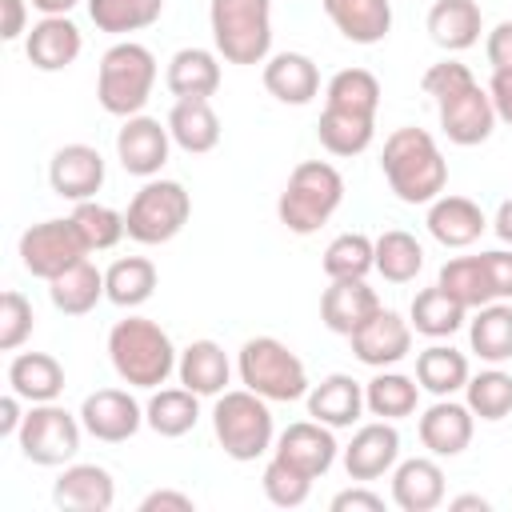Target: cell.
Returning <instances> with one entry per match:
<instances>
[{
	"label": "cell",
	"instance_id": "1",
	"mask_svg": "<svg viewBox=\"0 0 512 512\" xmlns=\"http://www.w3.org/2000/svg\"><path fill=\"white\" fill-rule=\"evenodd\" d=\"M380 172L400 204H432L448 184V160L428 128H396L384 140Z\"/></svg>",
	"mask_w": 512,
	"mask_h": 512
},
{
	"label": "cell",
	"instance_id": "36",
	"mask_svg": "<svg viewBox=\"0 0 512 512\" xmlns=\"http://www.w3.org/2000/svg\"><path fill=\"white\" fill-rule=\"evenodd\" d=\"M464 320H468V308H464L460 300H452L440 284L420 288V292L412 296V304H408V324H412V332H420V336H428V340H444V336L460 332Z\"/></svg>",
	"mask_w": 512,
	"mask_h": 512
},
{
	"label": "cell",
	"instance_id": "20",
	"mask_svg": "<svg viewBox=\"0 0 512 512\" xmlns=\"http://www.w3.org/2000/svg\"><path fill=\"white\" fill-rule=\"evenodd\" d=\"M52 504L68 512H108L116 504V480L104 464H64L52 484Z\"/></svg>",
	"mask_w": 512,
	"mask_h": 512
},
{
	"label": "cell",
	"instance_id": "23",
	"mask_svg": "<svg viewBox=\"0 0 512 512\" xmlns=\"http://www.w3.org/2000/svg\"><path fill=\"white\" fill-rule=\"evenodd\" d=\"M380 308L384 304H380L376 288H368V280H328V288L320 296V320L336 336H352Z\"/></svg>",
	"mask_w": 512,
	"mask_h": 512
},
{
	"label": "cell",
	"instance_id": "43",
	"mask_svg": "<svg viewBox=\"0 0 512 512\" xmlns=\"http://www.w3.org/2000/svg\"><path fill=\"white\" fill-rule=\"evenodd\" d=\"M88 16L100 32L108 36H128V32H144L160 20L164 0H84Z\"/></svg>",
	"mask_w": 512,
	"mask_h": 512
},
{
	"label": "cell",
	"instance_id": "22",
	"mask_svg": "<svg viewBox=\"0 0 512 512\" xmlns=\"http://www.w3.org/2000/svg\"><path fill=\"white\" fill-rule=\"evenodd\" d=\"M392 504L400 512H432V508L444 504V468L432 452L412 456V460H396V468H392Z\"/></svg>",
	"mask_w": 512,
	"mask_h": 512
},
{
	"label": "cell",
	"instance_id": "42",
	"mask_svg": "<svg viewBox=\"0 0 512 512\" xmlns=\"http://www.w3.org/2000/svg\"><path fill=\"white\" fill-rule=\"evenodd\" d=\"M320 268L328 280H364L368 272H376V240L368 232H340L324 248Z\"/></svg>",
	"mask_w": 512,
	"mask_h": 512
},
{
	"label": "cell",
	"instance_id": "14",
	"mask_svg": "<svg viewBox=\"0 0 512 512\" xmlns=\"http://www.w3.org/2000/svg\"><path fill=\"white\" fill-rule=\"evenodd\" d=\"M344 472L348 480H360V484H372L380 476H388L400 460V432L392 420H372V424H360L352 432V440L344 444Z\"/></svg>",
	"mask_w": 512,
	"mask_h": 512
},
{
	"label": "cell",
	"instance_id": "27",
	"mask_svg": "<svg viewBox=\"0 0 512 512\" xmlns=\"http://www.w3.org/2000/svg\"><path fill=\"white\" fill-rule=\"evenodd\" d=\"M304 400H308L312 420H320L328 428H352L364 412V384L344 376V372H332L320 384H312Z\"/></svg>",
	"mask_w": 512,
	"mask_h": 512
},
{
	"label": "cell",
	"instance_id": "55",
	"mask_svg": "<svg viewBox=\"0 0 512 512\" xmlns=\"http://www.w3.org/2000/svg\"><path fill=\"white\" fill-rule=\"evenodd\" d=\"M488 96H492L496 120L512 124V72H492V80H488Z\"/></svg>",
	"mask_w": 512,
	"mask_h": 512
},
{
	"label": "cell",
	"instance_id": "41",
	"mask_svg": "<svg viewBox=\"0 0 512 512\" xmlns=\"http://www.w3.org/2000/svg\"><path fill=\"white\" fill-rule=\"evenodd\" d=\"M324 108H340V112H356V116H372L380 108V80L368 68H340L332 72V80L324 84Z\"/></svg>",
	"mask_w": 512,
	"mask_h": 512
},
{
	"label": "cell",
	"instance_id": "51",
	"mask_svg": "<svg viewBox=\"0 0 512 512\" xmlns=\"http://www.w3.org/2000/svg\"><path fill=\"white\" fill-rule=\"evenodd\" d=\"M484 56H488L492 72H512V20H500L484 36Z\"/></svg>",
	"mask_w": 512,
	"mask_h": 512
},
{
	"label": "cell",
	"instance_id": "35",
	"mask_svg": "<svg viewBox=\"0 0 512 512\" xmlns=\"http://www.w3.org/2000/svg\"><path fill=\"white\" fill-rule=\"evenodd\" d=\"M436 284L452 300H460L468 312H476V308H484V304L496 300V288H492V272H488L484 252L480 256H452V260H444Z\"/></svg>",
	"mask_w": 512,
	"mask_h": 512
},
{
	"label": "cell",
	"instance_id": "9",
	"mask_svg": "<svg viewBox=\"0 0 512 512\" xmlns=\"http://www.w3.org/2000/svg\"><path fill=\"white\" fill-rule=\"evenodd\" d=\"M80 436H84L80 412H68L64 404L48 400V404H28L16 444H20L24 460H32L40 468H64L80 452Z\"/></svg>",
	"mask_w": 512,
	"mask_h": 512
},
{
	"label": "cell",
	"instance_id": "5",
	"mask_svg": "<svg viewBox=\"0 0 512 512\" xmlns=\"http://www.w3.org/2000/svg\"><path fill=\"white\" fill-rule=\"evenodd\" d=\"M156 88V56L152 48L136 44V40H116L96 68V100L108 116H136L144 112L148 96Z\"/></svg>",
	"mask_w": 512,
	"mask_h": 512
},
{
	"label": "cell",
	"instance_id": "47",
	"mask_svg": "<svg viewBox=\"0 0 512 512\" xmlns=\"http://www.w3.org/2000/svg\"><path fill=\"white\" fill-rule=\"evenodd\" d=\"M260 488H264V496L276 508H300L308 500V492H312V476H304L292 464H284V460L272 456L264 464V472H260Z\"/></svg>",
	"mask_w": 512,
	"mask_h": 512
},
{
	"label": "cell",
	"instance_id": "30",
	"mask_svg": "<svg viewBox=\"0 0 512 512\" xmlns=\"http://www.w3.org/2000/svg\"><path fill=\"white\" fill-rule=\"evenodd\" d=\"M484 16L476 0H436L428 8V36L444 52H464L480 40Z\"/></svg>",
	"mask_w": 512,
	"mask_h": 512
},
{
	"label": "cell",
	"instance_id": "40",
	"mask_svg": "<svg viewBox=\"0 0 512 512\" xmlns=\"http://www.w3.org/2000/svg\"><path fill=\"white\" fill-rule=\"evenodd\" d=\"M156 264L148 260V256H120V260H112L108 264V272H104V296L116 304V308H140V304H148L152 300V292H156Z\"/></svg>",
	"mask_w": 512,
	"mask_h": 512
},
{
	"label": "cell",
	"instance_id": "29",
	"mask_svg": "<svg viewBox=\"0 0 512 512\" xmlns=\"http://www.w3.org/2000/svg\"><path fill=\"white\" fill-rule=\"evenodd\" d=\"M8 388L28 404H48L64 392V364L52 352H16L8 364Z\"/></svg>",
	"mask_w": 512,
	"mask_h": 512
},
{
	"label": "cell",
	"instance_id": "46",
	"mask_svg": "<svg viewBox=\"0 0 512 512\" xmlns=\"http://www.w3.org/2000/svg\"><path fill=\"white\" fill-rule=\"evenodd\" d=\"M72 224H76V232H80L88 252H108L128 236L124 212H116V208H108L100 200H80L72 208Z\"/></svg>",
	"mask_w": 512,
	"mask_h": 512
},
{
	"label": "cell",
	"instance_id": "37",
	"mask_svg": "<svg viewBox=\"0 0 512 512\" xmlns=\"http://www.w3.org/2000/svg\"><path fill=\"white\" fill-rule=\"evenodd\" d=\"M472 368H468V356L452 344H428L424 352H416V384L432 396H456L464 392Z\"/></svg>",
	"mask_w": 512,
	"mask_h": 512
},
{
	"label": "cell",
	"instance_id": "10",
	"mask_svg": "<svg viewBox=\"0 0 512 512\" xmlns=\"http://www.w3.org/2000/svg\"><path fill=\"white\" fill-rule=\"evenodd\" d=\"M20 264L28 276L36 280H56L60 272H68L72 264H80L88 256L72 216H56V220H40V224H28L20 232Z\"/></svg>",
	"mask_w": 512,
	"mask_h": 512
},
{
	"label": "cell",
	"instance_id": "32",
	"mask_svg": "<svg viewBox=\"0 0 512 512\" xmlns=\"http://www.w3.org/2000/svg\"><path fill=\"white\" fill-rule=\"evenodd\" d=\"M48 300L64 316H88L100 300H108L104 296V272L84 256L80 264H72L56 280H48Z\"/></svg>",
	"mask_w": 512,
	"mask_h": 512
},
{
	"label": "cell",
	"instance_id": "7",
	"mask_svg": "<svg viewBox=\"0 0 512 512\" xmlns=\"http://www.w3.org/2000/svg\"><path fill=\"white\" fill-rule=\"evenodd\" d=\"M212 48L228 64H264L272 56V0H212Z\"/></svg>",
	"mask_w": 512,
	"mask_h": 512
},
{
	"label": "cell",
	"instance_id": "24",
	"mask_svg": "<svg viewBox=\"0 0 512 512\" xmlns=\"http://www.w3.org/2000/svg\"><path fill=\"white\" fill-rule=\"evenodd\" d=\"M260 76H264L268 96H276L280 104L304 108V104H312L320 96V68L304 52H276V56H268Z\"/></svg>",
	"mask_w": 512,
	"mask_h": 512
},
{
	"label": "cell",
	"instance_id": "3",
	"mask_svg": "<svg viewBox=\"0 0 512 512\" xmlns=\"http://www.w3.org/2000/svg\"><path fill=\"white\" fill-rule=\"evenodd\" d=\"M344 204V176L336 172V164L328 160H300L276 200V216L288 232L296 236H312L320 232L336 208Z\"/></svg>",
	"mask_w": 512,
	"mask_h": 512
},
{
	"label": "cell",
	"instance_id": "19",
	"mask_svg": "<svg viewBox=\"0 0 512 512\" xmlns=\"http://www.w3.org/2000/svg\"><path fill=\"white\" fill-rule=\"evenodd\" d=\"M84 52V36L68 16H40L24 36V56L40 72H64Z\"/></svg>",
	"mask_w": 512,
	"mask_h": 512
},
{
	"label": "cell",
	"instance_id": "58",
	"mask_svg": "<svg viewBox=\"0 0 512 512\" xmlns=\"http://www.w3.org/2000/svg\"><path fill=\"white\" fill-rule=\"evenodd\" d=\"M28 4H32L40 16H68L80 0H28Z\"/></svg>",
	"mask_w": 512,
	"mask_h": 512
},
{
	"label": "cell",
	"instance_id": "33",
	"mask_svg": "<svg viewBox=\"0 0 512 512\" xmlns=\"http://www.w3.org/2000/svg\"><path fill=\"white\" fill-rule=\"evenodd\" d=\"M420 384L416 376H404V372H392V368H376V376L364 384V408L376 416V420H404V416H416L420 408Z\"/></svg>",
	"mask_w": 512,
	"mask_h": 512
},
{
	"label": "cell",
	"instance_id": "4",
	"mask_svg": "<svg viewBox=\"0 0 512 512\" xmlns=\"http://www.w3.org/2000/svg\"><path fill=\"white\" fill-rule=\"evenodd\" d=\"M212 432H216V444L224 448V456H232L240 464L260 460L276 444L272 408L252 388H224L216 396V404H212Z\"/></svg>",
	"mask_w": 512,
	"mask_h": 512
},
{
	"label": "cell",
	"instance_id": "57",
	"mask_svg": "<svg viewBox=\"0 0 512 512\" xmlns=\"http://www.w3.org/2000/svg\"><path fill=\"white\" fill-rule=\"evenodd\" d=\"M492 232H496L504 244H512V200H500V208H496V216H492Z\"/></svg>",
	"mask_w": 512,
	"mask_h": 512
},
{
	"label": "cell",
	"instance_id": "26",
	"mask_svg": "<svg viewBox=\"0 0 512 512\" xmlns=\"http://www.w3.org/2000/svg\"><path fill=\"white\" fill-rule=\"evenodd\" d=\"M164 84L176 100H208L220 88V52L212 48H180L164 68Z\"/></svg>",
	"mask_w": 512,
	"mask_h": 512
},
{
	"label": "cell",
	"instance_id": "11",
	"mask_svg": "<svg viewBox=\"0 0 512 512\" xmlns=\"http://www.w3.org/2000/svg\"><path fill=\"white\" fill-rule=\"evenodd\" d=\"M436 116H440V132L460 148L484 144L496 128V108H492L488 88H480V80H468V84L436 96Z\"/></svg>",
	"mask_w": 512,
	"mask_h": 512
},
{
	"label": "cell",
	"instance_id": "54",
	"mask_svg": "<svg viewBox=\"0 0 512 512\" xmlns=\"http://www.w3.org/2000/svg\"><path fill=\"white\" fill-rule=\"evenodd\" d=\"M4 8V24H0V40H20L28 36V0H0Z\"/></svg>",
	"mask_w": 512,
	"mask_h": 512
},
{
	"label": "cell",
	"instance_id": "16",
	"mask_svg": "<svg viewBox=\"0 0 512 512\" xmlns=\"http://www.w3.org/2000/svg\"><path fill=\"white\" fill-rule=\"evenodd\" d=\"M272 456L284 460V464H292L296 472L320 480V476L336 464L340 444H336V436H332L328 424H320V420H296V424H288V428L276 436Z\"/></svg>",
	"mask_w": 512,
	"mask_h": 512
},
{
	"label": "cell",
	"instance_id": "59",
	"mask_svg": "<svg viewBox=\"0 0 512 512\" xmlns=\"http://www.w3.org/2000/svg\"><path fill=\"white\" fill-rule=\"evenodd\" d=\"M448 508H452V512H468V508H480V512H488V500H484V496H476V492H468V496H456V500H448Z\"/></svg>",
	"mask_w": 512,
	"mask_h": 512
},
{
	"label": "cell",
	"instance_id": "38",
	"mask_svg": "<svg viewBox=\"0 0 512 512\" xmlns=\"http://www.w3.org/2000/svg\"><path fill=\"white\" fill-rule=\"evenodd\" d=\"M196 420H200V396L192 388H184V384L180 388H152V396L144 404V424L156 436L176 440V436L192 432Z\"/></svg>",
	"mask_w": 512,
	"mask_h": 512
},
{
	"label": "cell",
	"instance_id": "6",
	"mask_svg": "<svg viewBox=\"0 0 512 512\" xmlns=\"http://www.w3.org/2000/svg\"><path fill=\"white\" fill-rule=\"evenodd\" d=\"M236 376L244 388L264 396L268 404H292L308 396V368L304 360L276 336H252L236 352Z\"/></svg>",
	"mask_w": 512,
	"mask_h": 512
},
{
	"label": "cell",
	"instance_id": "49",
	"mask_svg": "<svg viewBox=\"0 0 512 512\" xmlns=\"http://www.w3.org/2000/svg\"><path fill=\"white\" fill-rule=\"evenodd\" d=\"M468 80H476L468 64H460V60H440V64H432V68L424 72L420 84H424V92L436 100V96H444V92H452V88H460V84H468Z\"/></svg>",
	"mask_w": 512,
	"mask_h": 512
},
{
	"label": "cell",
	"instance_id": "8",
	"mask_svg": "<svg viewBox=\"0 0 512 512\" xmlns=\"http://www.w3.org/2000/svg\"><path fill=\"white\" fill-rule=\"evenodd\" d=\"M192 216V196L180 180H164V176H152L140 184V192L128 200V212H124V224H128V240L136 244H168L184 232Z\"/></svg>",
	"mask_w": 512,
	"mask_h": 512
},
{
	"label": "cell",
	"instance_id": "39",
	"mask_svg": "<svg viewBox=\"0 0 512 512\" xmlns=\"http://www.w3.org/2000/svg\"><path fill=\"white\" fill-rule=\"evenodd\" d=\"M316 140L328 156H360L372 148L376 140V120L372 116H356V112H340V108H324L316 120Z\"/></svg>",
	"mask_w": 512,
	"mask_h": 512
},
{
	"label": "cell",
	"instance_id": "28",
	"mask_svg": "<svg viewBox=\"0 0 512 512\" xmlns=\"http://www.w3.org/2000/svg\"><path fill=\"white\" fill-rule=\"evenodd\" d=\"M176 376L196 396H220L232 380V360L216 340H192L188 348H180Z\"/></svg>",
	"mask_w": 512,
	"mask_h": 512
},
{
	"label": "cell",
	"instance_id": "2",
	"mask_svg": "<svg viewBox=\"0 0 512 512\" xmlns=\"http://www.w3.org/2000/svg\"><path fill=\"white\" fill-rule=\"evenodd\" d=\"M108 360H112V372L128 384V388H160L168 384V376L176 372V344L172 336L148 320V316H124L108 328Z\"/></svg>",
	"mask_w": 512,
	"mask_h": 512
},
{
	"label": "cell",
	"instance_id": "52",
	"mask_svg": "<svg viewBox=\"0 0 512 512\" xmlns=\"http://www.w3.org/2000/svg\"><path fill=\"white\" fill-rule=\"evenodd\" d=\"M140 512H196V500L176 488H156L140 500Z\"/></svg>",
	"mask_w": 512,
	"mask_h": 512
},
{
	"label": "cell",
	"instance_id": "44",
	"mask_svg": "<svg viewBox=\"0 0 512 512\" xmlns=\"http://www.w3.org/2000/svg\"><path fill=\"white\" fill-rule=\"evenodd\" d=\"M424 268V248L412 232L404 228H388L376 236V272L388 280V284H408L416 280Z\"/></svg>",
	"mask_w": 512,
	"mask_h": 512
},
{
	"label": "cell",
	"instance_id": "25",
	"mask_svg": "<svg viewBox=\"0 0 512 512\" xmlns=\"http://www.w3.org/2000/svg\"><path fill=\"white\" fill-rule=\"evenodd\" d=\"M324 16L348 44H380L392 32V0H320Z\"/></svg>",
	"mask_w": 512,
	"mask_h": 512
},
{
	"label": "cell",
	"instance_id": "34",
	"mask_svg": "<svg viewBox=\"0 0 512 512\" xmlns=\"http://www.w3.org/2000/svg\"><path fill=\"white\" fill-rule=\"evenodd\" d=\"M468 348L484 364L512 360V300H492L476 308V316L468 320Z\"/></svg>",
	"mask_w": 512,
	"mask_h": 512
},
{
	"label": "cell",
	"instance_id": "53",
	"mask_svg": "<svg viewBox=\"0 0 512 512\" xmlns=\"http://www.w3.org/2000/svg\"><path fill=\"white\" fill-rule=\"evenodd\" d=\"M484 260H488V272H492L496 300H512V252L508 248H492V252H484Z\"/></svg>",
	"mask_w": 512,
	"mask_h": 512
},
{
	"label": "cell",
	"instance_id": "48",
	"mask_svg": "<svg viewBox=\"0 0 512 512\" xmlns=\"http://www.w3.org/2000/svg\"><path fill=\"white\" fill-rule=\"evenodd\" d=\"M32 324H36V316H32L28 296L16 292V288H8L0 296V348L4 352H16L32 336Z\"/></svg>",
	"mask_w": 512,
	"mask_h": 512
},
{
	"label": "cell",
	"instance_id": "15",
	"mask_svg": "<svg viewBox=\"0 0 512 512\" xmlns=\"http://www.w3.org/2000/svg\"><path fill=\"white\" fill-rule=\"evenodd\" d=\"M348 344H352V356L360 364H368V368H392V364H400L412 352V324L400 312L380 308L376 316H368L348 336Z\"/></svg>",
	"mask_w": 512,
	"mask_h": 512
},
{
	"label": "cell",
	"instance_id": "31",
	"mask_svg": "<svg viewBox=\"0 0 512 512\" xmlns=\"http://www.w3.org/2000/svg\"><path fill=\"white\" fill-rule=\"evenodd\" d=\"M164 124L172 132V144L184 148L188 156H204L220 144V116L212 100H176Z\"/></svg>",
	"mask_w": 512,
	"mask_h": 512
},
{
	"label": "cell",
	"instance_id": "12",
	"mask_svg": "<svg viewBox=\"0 0 512 512\" xmlns=\"http://www.w3.org/2000/svg\"><path fill=\"white\" fill-rule=\"evenodd\" d=\"M172 156V132L168 124H160L156 116H128L116 132V160L128 176H140V180H152L160 176V168L168 164Z\"/></svg>",
	"mask_w": 512,
	"mask_h": 512
},
{
	"label": "cell",
	"instance_id": "13",
	"mask_svg": "<svg viewBox=\"0 0 512 512\" xmlns=\"http://www.w3.org/2000/svg\"><path fill=\"white\" fill-rule=\"evenodd\" d=\"M80 424L88 436L104 444H124L144 424V404L128 388H96L80 404Z\"/></svg>",
	"mask_w": 512,
	"mask_h": 512
},
{
	"label": "cell",
	"instance_id": "50",
	"mask_svg": "<svg viewBox=\"0 0 512 512\" xmlns=\"http://www.w3.org/2000/svg\"><path fill=\"white\" fill-rule=\"evenodd\" d=\"M332 512H384V496L356 480L352 488L332 496Z\"/></svg>",
	"mask_w": 512,
	"mask_h": 512
},
{
	"label": "cell",
	"instance_id": "56",
	"mask_svg": "<svg viewBox=\"0 0 512 512\" xmlns=\"http://www.w3.org/2000/svg\"><path fill=\"white\" fill-rule=\"evenodd\" d=\"M24 404H28V400H20L12 388L0 396V436H12V440H16V432H20L24 416H28V412H24Z\"/></svg>",
	"mask_w": 512,
	"mask_h": 512
},
{
	"label": "cell",
	"instance_id": "17",
	"mask_svg": "<svg viewBox=\"0 0 512 512\" xmlns=\"http://www.w3.org/2000/svg\"><path fill=\"white\" fill-rule=\"evenodd\" d=\"M416 432H420V444L436 456V460H452L460 456L468 444H472V432H476V416L468 404L452 400V396H436V404H428L416 420Z\"/></svg>",
	"mask_w": 512,
	"mask_h": 512
},
{
	"label": "cell",
	"instance_id": "21",
	"mask_svg": "<svg viewBox=\"0 0 512 512\" xmlns=\"http://www.w3.org/2000/svg\"><path fill=\"white\" fill-rule=\"evenodd\" d=\"M424 224H428V236L436 244H444V248H472L484 236L488 216H484V208L476 200H468V196H444L440 192L428 204Z\"/></svg>",
	"mask_w": 512,
	"mask_h": 512
},
{
	"label": "cell",
	"instance_id": "45",
	"mask_svg": "<svg viewBox=\"0 0 512 512\" xmlns=\"http://www.w3.org/2000/svg\"><path fill=\"white\" fill-rule=\"evenodd\" d=\"M464 404L472 408L476 420H488V424L512 416V372H504L500 364H492V368L468 376Z\"/></svg>",
	"mask_w": 512,
	"mask_h": 512
},
{
	"label": "cell",
	"instance_id": "18",
	"mask_svg": "<svg viewBox=\"0 0 512 512\" xmlns=\"http://www.w3.org/2000/svg\"><path fill=\"white\" fill-rule=\"evenodd\" d=\"M48 184L60 200H96L104 188V156L92 144H64L48 160Z\"/></svg>",
	"mask_w": 512,
	"mask_h": 512
}]
</instances>
